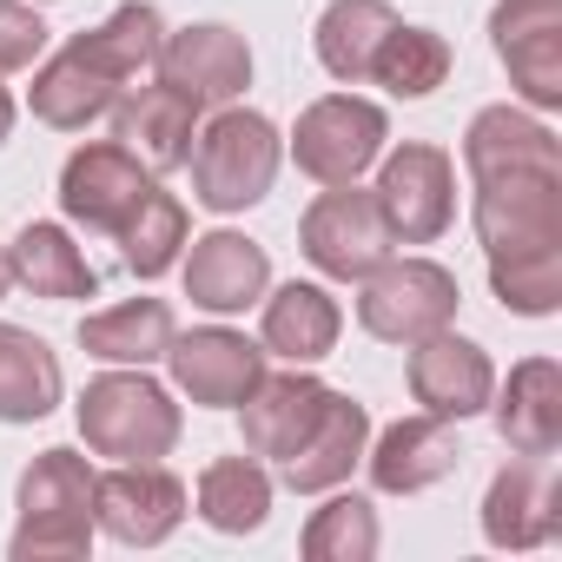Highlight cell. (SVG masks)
<instances>
[{"mask_svg": "<svg viewBox=\"0 0 562 562\" xmlns=\"http://www.w3.org/2000/svg\"><path fill=\"white\" fill-rule=\"evenodd\" d=\"M153 172L120 146V139H87L67 153L60 166V212L80 225V232H100V238H120V225L133 218V205L146 199Z\"/></svg>", "mask_w": 562, "mask_h": 562, "instance_id": "30bf717a", "label": "cell"}, {"mask_svg": "<svg viewBox=\"0 0 562 562\" xmlns=\"http://www.w3.org/2000/svg\"><path fill=\"white\" fill-rule=\"evenodd\" d=\"M258 305H265L258 338H265L271 358H285V364H318V358L338 351L345 312H338V299H331L325 285H312V278H292V285H278V292L258 299Z\"/></svg>", "mask_w": 562, "mask_h": 562, "instance_id": "603a6c76", "label": "cell"}, {"mask_svg": "<svg viewBox=\"0 0 562 562\" xmlns=\"http://www.w3.org/2000/svg\"><path fill=\"white\" fill-rule=\"evenodd\" d=\"M404 371H411V397H417L430 417H450V424H463V417L490 411L496 364H490V351H483V345L457 338L450 325H443V331H430V338H417Z\"/></svg>", "mask_w": 562, "mask_h": 562, "instance_id": "9a60e30c", "label": "cell"}, {"mask_svg": "<svg viewBox=\"0 0 562 562\" xmlns=\"http://www.w3.org/2000/svg\"><path fill=\"white\" fill-rule=\"evenodd\" d=\"M67 378L60 358L47 351V338L21 331V325H0V424H41L54 417Z\"/></svg>", "mask_w": 562, "mask_h": 562, "instance_id": "d4e9b609", "label": "cell"}, {"mask_svg": "<svg viewBox=\"0 0 562 562\" xmlns=\"http://www.w3.org/2000/svg\"><path fill=\"white\" fill-rule=\"evenodd\" d=\"M555 529H562V483L549 476V457L503 463L483 496V536L496 549H542Z\"/></svg>", "mask_w": 562, "mask_h": 562, "instance_id": "e0dca14e", "label": "cell"}, {"mask_svg": "<svg viewBox=\"0 0 562 562\" xmlns=\"http://www.w3.org/2000/svg\"><path fill=\"white\" fill-rule=\"evenodd\" d=\"M8 265H14V285H27L34 299H54V305L100 299V271L67 238V225H47V218L21 225V238L8 245Z\"/></svg>", "mask_w": 562, "mask_h": 562, "instance_id": "cb8c5ba5", "label": "cell"}, {"mask_svg": "<svg viewBox=\"0 0 562 562\" xmlns=\"http://www.w3.org/2000/svg\"><path fill=\"white\" fill-rule=\"evenodd\" d=\"M47 54V27L27 0H0V74H21Z\"/></svg>", "mask_w": 562, "mask_h": 562, "instance_id": "1f68e13d", "label": "cell"}, {"mask_svg": "<svg viewBox=\"0 0 562 562\" xmlns=\"http://www.w3.org/2000/svg\"><path fill=\"white\" fill-rule=\"evenodd\" d=\"M325 391L331 384H318L305 364H292V371H265L245 397H238V424H245V450L251 457H271V463H285L305 437H312V424H318V411H325Z\"/></svg>", "mask_w": 562, "mask_h": 562, "instance_id": "ac0fdd59", "label": "cell"}, {"mask_svg": "<svg viewBox=\"0 0 562 562\" xmlns=\"http://www.w3.org/2000/svg\"><path fill=\"white\" fill-rule=\"evenodd\" d=\"M8 133H14V93L0 87V146H8Z\"/></svg>", "mask_w": 562, "mask_h": 562, "instance_id": "d6a6232c", "label": "cell"}, {"mask_svg": "<svg viewBox=\"0 0 562 562\" xmlns=\"http://www.w3.org/2000/svg\"><path fill=\"white\" fill-rule=\"evenodd\" d=\"M199 100H186L179 87L153 80V87H133L120 93L113 106V139L146 166V172H179L186 153H192V133H199Z\"/></svg>", "mask_w": 562, "mask_h": 562, "instance_id": "ffe728a7", "label": "cell"}, {"mask_svg": "<svg viewBox=\"0 0 562 562\" xmlns=\"http://www.w3.org/2000/svg\"><path fill=\"white\" fill-rule=\"evenodd\" d=\"M299 549H305V562H371L378 555V509L364 496H331L325 509H312Z\"/></svg>", "mask_w": 562, "mask_h": 562, "instance_id": "4dcf8cb0", "label": "cell"}, {"mask_svg": "<svg viewBox=\"0 0 562 562\" xmlns=\"http://www.w3.org/2000/svg\"><path fill=\"white\" fill-rule=\"evenodd\" d=\"M364 443H371V411L351 391H325V411H318L312 437L278 463V470H285V490H299V496L345 490L351 470L364 463Z\"/></svg>", "mask_w": 562, "mask_h": 562, "instance_id": "d6986e66", "label": "cell"}, {"mask_svg": "<svg viewBox=\"0 0 562 562\" xmlns=\"http://www.w3.org/2000/svg\"><path fill=\"white\" fill-rule=\"evenodd\" d=\"M153 74L166 87H179L186 100H199V106H232L251 87V47L225 21H192V27L166 34Z\"/></svg>", "mask_w": 562, "mask_h": 562, "instance_id": "4fadbf2b", "label": "cell"}, {"mask_svg": "<svg viewBox=\"0 0 562 562\" xmlns=\"http://www.w3.org/2000/svg\"><path fill=\"white\" fill-rule=\"evenodd\" d=\"M74 417H80L87 450L93 457H113V463H159V457H172V443L186 430L172 391L153 384L146 364H120V371L93 378L80 391Z\"/></svg>", "mask_w": 562, "mask_h": 562, "instance_id": "3957f363", "label": "cell"}, {"mask_svg": "<svg viewBox=\"0 0 562 562\" xmlns=\"http://www.w3.org/2000/svg\"><path fill=\"white\" fill-rule=\"evenodd\" d=\"M358 325L378 338V345H417L430 331H443L463 305L457 292V271L437 265V258H384L371 278H358Z\"/></svg>", "mask_w": 562, "mask_h": 562, "instance_id": "8992f818", "label": "cell"}, {"mask_svg": "<svg viewBox=\"0 0 562 562\" xmlns=\"http://www.w3.org/2000/svg\"><path fill=\"white\" fill-rule=\"evenodd\" d=\"M496 60L509 67V87L536 106H562V0H496L490 14Z\"/></svg>", "mask_w": 562, "mask_h": 562, "instance_id": "7c38bea8", "label": "cell"}, {"mask_svg": "<svg viewBox=\"0 0 562 562\" xmlns=\"http://www.w3.org/2000/svg\"><path fill=\"white\" fill-rule=\"evenodd\" d=\"M199 522L205 529H218V536H251V529H265V516H271V476H265V463L245 450V457H218V463H205L199 470Z\"/></svg>", "mask_w": 562, "mask_h": 562, "instance_id": "83f0119b", "label": "cell"}, {"mask_svg": "<svg viewBox=\"0 0 562 562\" xmlns=\"http://www.w3.org/2000/svg\"><path fill=\"white\" fill-rule=\"evenodd\" d=\"M192 245V225H186V205L159 186H146V199L133 205V218L120 225V258L133 278H166L179 265V251Z\"/></svg>", "mask_w": 562, "mask_h": 562, "instance_id": "f1b7e54d", "label": "cell"}, {"mask_svg": "<svg viewBox=\"0 0 562 562\" xmlns=\"http://www.w3.org/2000/svg\"><path fill=\"white\" fill-rule=\"evenodd\" d=\"M470 218L490 258V292L516 318H555L562 305V146L522 106H483L463 133Z\"/></svg>", "mask_w": 562, "mask_h": 562, "instance_id": "6da1fadb", "label": "cell"}, {"mask_svg": "<svg viewBox=\"0 0 562 562\" xmlns=\"http://www.w3.org/2000/svg\"><path fill=\"white\" fill-rule=\"evenodd\" d=\"M391 225H384V212H378V199L351 179V186H325L312 205H305V218H299V251L325 271V278H338V285H351V278H371L384 258H391Z\"/></svg>", "mask_w": 562, "mask_h": 562, "instance_id": "ba28073f", "label": "cell"}, {"mask_svg": "<svg viewBox=\"0 0 562 562\" xmlns=\"http://www.w3.org/2000/svg\"><path fill=\"white\" fill-rule=\"evenodd\" d=\"M278 159H285V139H278V126L251 106H218L199 133H192V199L205 212H245L271 192L278 179Z\"/></svg>", "mask_w": 562, "mask_h": 562, "instance_id": "277c9868", "label": "cell"}, {"mask_svg": "<svg viewBox=\"0 0 562 562\" xmlns=\"http://www.w3.org/2000/svg\"><path fill=\"white\" fill-rule=\"evenodd\" d=\"M93 549V463L80 450H41L21 470L14 562H74Z\"/></svg>", "mask_w": 562, "mask_h": 562, "instance_id": "5b68a950", "label": "cell"}, {"mask_svg": "<svg viewBox=\"0 0 562 562\" xmlns=\"http://www.w3.org/2000/svg\"><path fill=\"white\" fill-rule=\"evenodd\" d=\"M457 424L450 417H397L378 443H364V470L384 496H417L457 470Z\"/></svg>", "mask_w": 562, "mask_h": 562, "instance_id": "44dd1931", "label": "cell"}, {"mask_svg": "<svg viewBox=\"0 0 562 562\" xmlns=\"http://www.w3.org/2000/svg\"><path fill=\"white\" fill-rule=\"evenodd\" d=\"M172 305L166 299H126L113 312L80 318V351L100 364H159L172 345Z\"/></svg>", "mask_w": 562, "mask_h": 562, "instance_id": "4316f807", "label": "cell"}, {"mask_svg": "<svg viewBox=\"0 0 562 562\" xmlns=\"http://www.w3.org/2000/svg\"><path fill=\"white\" fill-rule=\"evenodd\" d=\"M166 364H172V384L205 404V411H238V397L265 378V345H251L245 331H225V325H199V331H172L166 345Z\"/></svg>", "mask_w": 562, "mask_h": 562, "instance_id": "5bb4252c", "label": "cell"}, {"mask_svg": "<svg viewBox=\"0 0 562 562\" xmlns=\"http://www.w3.org/2000/svg\"><path fill=\"white\" fill-rule=\"evenodd\" d=\"M14 292V265H8V245H0V299Z\"/></svg>", "mask_w": 562, "mask_h": 562, "instance_id": "836d02e7", "label": "cell"}, {"mask_svg": "<svg viewBox=\"0 0 562 562\" xmlns=\"http://www.w3.org/2000/svg\"><path fill=\"white\" fill-rule=\"evenodd\" d=\"M34 8H41V0H34Z\"/></svg>", "mask_w": 562, "mask_h": 562, "instance_id": "e575fe53", "label": "cell"}, {"mask_svg": "<svg viewBox=\"0 0 562 562\" xmlns=\"http://www.w3.org/2000/svg\"><path fill=\"white\" fill-rule=\"evenodd\" d=\"M265 292H271V258H265L258 238L225 232V225L192 238V251H186V299L199 312L232 318V312H251Z\"/></svg>", "mask_w": 562, "mask_h": 562, "instance_id": "2e32d148", "label": "cell"}, {"mask_svg": "<svg viewBox=\"0 0 562 562\" xmlns=\"http://www.w3.org/2000/svg\"><path fill=\"white\" fill-rule=\"evenodd\" d=\"M371 80L391 93V100H430L443 80H450V41L437 27H391V41L378 47L371 60Z\"/></svg>", "mask_w": 562, "mask_h": 562, "instance_id": "f546056e", "label": "cell"}, {"mask_svg": "<svg viewBox=\"0 0 562 562\" xmlns=\"http://www.w3.org/2000/svg\"><path fill=\"white\" fill-rule=\"evenodd\" d=\"M384 139H391V120L384 106L358 100V93H325L299 113L292 126V159L305 179L318 186H351L364 179L378 159H384Z\"/></svg>", "mask_w": 562, "mask_h": 562, "instance_id": "52a82bcc", "label": "cell"}, {"mask_svg": "<svg viewBox=\"0 0 562 562\" xmlns=\"http://www.w3.org/2000/svg\"><path fill=\"white\" fill-rule=\"evenodd\" d=\"M186 522V483L166 463H113L93 476V529L126 549H159Z\"/></svg>", "mask_w": 562, "mask_h": 562, "instance_id": "8fae6325", "label": "cell"}, {"mask_svg": "<svg viewBox=\"0 0 562 562\" xmlns=\"http://www.w3.org/2000/svg\"><path fill=\"white\" fill-rule=\"evenodd\" d=\"M371 199H378L397 245H437L457 218V166H450L443 146L404 139L397 153H384V172H378Z\"/></svg>", "mask_w": 562, "mask_h": 562, "instance_id": "9c48e42d", "label": "cell"}, {"mask_svg": "<svg viewBox=\"0 0 562 562\" xmlns=\"http://www.w3.org/2000/svg\"><path fill=\"white\" fill-rule=\"evenodd\" d=\"M166 47V21L159 8H146V0H126V8H113L93 34H74L54 60L34 67V87H27V106L41 126L54 133H87L93 120H106L126 93V80L153 74Z\"/></svg>", "mask_w": 562, "mask_h": 562, "instance_id": "7a4b0ae2", "label": "cell"}, {"mask_svg": "<svg viewBox=\"0 0 562 562\" xmlns=\"http://www.w3.org/2000/svg\"><path fill=\"white\" fill-rule=\"evenodd\" d=\"M496 437L516 457H555L562 450V364L555 358H522L503 391H490Z\"/></svg>", "mask_w": 562, "mask_h": 562, "instance_id": "7402d4cb", "label": "cell"}, {"mask_svg": "<svg viewBox=\"0 0 562 562\" xmlns=\"http://www.w3.org/2000/svg\"><path fill=\"white\" fill-rule=\"evenodd\" d=\"M391 27H397L391 0H331L325 21H318V67L331 80H345V87H364L378 47L391 41Z\"/></svg>", "mask_w": 562, "mask_h": 562, "instance_id": "484cf974", "label": "cell"}]
</instances>
